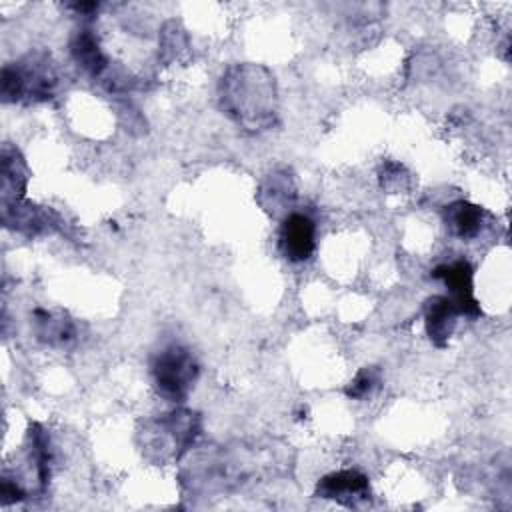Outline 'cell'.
<instances>
[{"label":"cell","mask_w":512,"mask_h":512,"mask_svg":"<svg viewBox=\"0 0 512 512\" xmlns=\"http://www.w3.org/2000/svg\"><path fill=\"white\" fill-rule=\"evenodd\" d=\"M150 374L154 388L162 398L170 402H182L194 388L200 366L190 348L178 342H170L152 354Z\"/></svg>","instance_id":"6da1fadb"},{"label":"cell","mask_w":512,"mask_h":512,"mask_svg":"<svg viewBox=\"0 0 512 512\" xmlns=\"http://www.w3.org/2000/svg\"><path fill=\"white\" fill-rule=\"evenodd\" d=\"M278 250L288 262H306L316 250V224L308 214H288L278 230Z\"/></svg>","instance_id":"277c9868"},{"label":"cell","mask_w":512,"mask_h":512,"mask_svg":"<svg viewBox=\"0 0 512 512\" xmlns=\"http://www.w3.org/2000/svg\"><path fill=\"white\" fill-rule=\"evenodd\" d=\"M316 496L344 506H358L370 500V482L358 470H338L318 482Z\"/></svg>","instance_id":"5b68a950"},{"label":"cell","mask_w":512,"mask_h":512,"mask_svg":"<svg viewBox=\"0 0 512 512\" xmlns=\"http://www.w3.org/2000/svg\"><path fill=\"white\" fill-rule=\"evenodd\" d=\"M432 278L440 280L450 290V300L462 316L478 318L482 314L478 300L474 298V270L468 260H454L440 264L432 270Z\"/></svg>","instance_id":"3957f363"},{"label":"cell","mask_w":512,"mask_h":512,"mask_svg":"<svg viewBox=\"0 0 512 512\" xmlns=\"http://www.w3.org/2000/svg\"><path fill=\"white\" fill-rule=\"evenodd\" d=\"M380 384V370L376 366H364L346 386V396L354 400H362L372 394V390Z\"/></svg>","instance_id":"30bf717a"},{"label":"cell","mask_w":512,"mask_h":512,"mask_svg":"<svg viewBox=\"0 0 512 512\" xmlns=\"http://www.w3.org/2000/svg\"><path fill=\"white\" fill-rule=\"evenodd\" d=\"M442 218H444L446 230L452 236H456L460 240H472L484 230L486 222L492 216L488 210H484L478 204H472L466 200H456L444 208Z\"/></svg>","instance_id":"52a82bcc"},{"label":"cell","mask_w":512,"mask_h":512,"mask_svg":"<svg viewBox=\"0 0 512 512\" xmlns=\"http://www.w3.org/2000/svg\"><path fill=\"white\" fill-rule=\"evenodd\" d=\"M460 312L448 296H432L424 302V328L430 342L444 348L452 338Z\"/></svg>","instance_id":"8992f818"},{"label":"cell","mask_w":512,"mask_h":512,"mask_svg":"<svg viewBox=\"0 0 512 512\" xmlns=\"http://www.w3.org/2000/svg\"><path fill=\"white\" fill-rule=\"evenodd\" d=\"M72 58L76 60V64L80 68H84L86 72H90L92 76H100L106 70V56L98 44V38L92 30L82 28L74 34L72 44Z\"/></svg>","instance_id":"9c48e42d"},{"label":"cell","mask_w":512,"mask_h":512,"mask_svg":"<svg viewBox=\"0 0 512 512\" xmlns=\"http://www.w3.org/2000/svg\"><path fill=\"white\" fill-rule=\"evenodd\" d=\"M34 330L38 340L50 344V346H66L74 340L76 330L72 320L66 314L50 312L38 308L34 312Z\"/></svg>","instance_id":"ba28073f"},{"label":"cell","mask_w":512,"mask_h":512,"mask_svg":"<svg viewBox=\"0 0 512 512\" xmlns=\"http://www.w3.org/2000/svg\"><path fill=\"white\" fill-rule=\"evenodd\" d=\"M56 70L46 54H30L20 62L2 68V98L4 102L46 100L56 88Z\"/></svg>","instance_id":"7a4b0ae2"}]
</instances>
